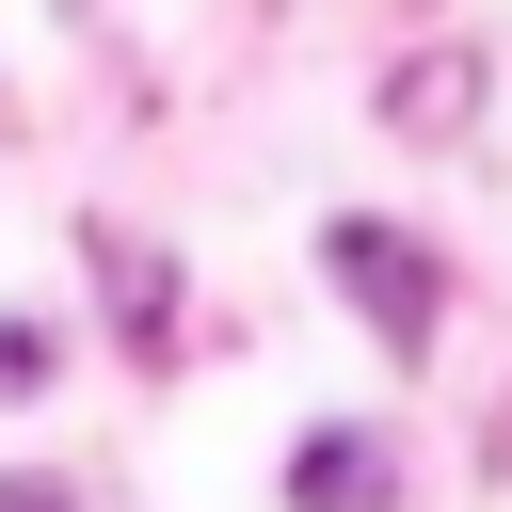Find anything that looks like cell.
<instances>
[{
	"mask_svg": "<svg viewBox=\"0 0 512 512\" xmlns=\"http://www.w3.org/2000/svg\"><path fill=\"white\" fill-rule=\"evenodd\" d=\"M464 96H480V64H464V48H448V64H400V128H416V144H448V128H464Z\"/></svg>",
	"mask_w": 512,
	"mask_h": 512,
	"instance_id": "obj_3",
	"label": "cell"
},
{
	"mask_svg": "<svg viewBox=\"0 0 512 512\" xmlns=\"http://www.w3.org/2000/svg\"><path fill=\"white\" fill-rule=\"evenodd\" d=\"M32 384H48V336H32V320H0V400H32Z\"/></svg>",
	"mask_w": 512,
	"mask_h": 512,
	"instance_id": "obj_5",
	"label": "cell"
},
{
	"mask_svg": "<svg viewBox=\"0 0 512 512\" xmlns=\"http://www.w3.org/2000/svg\"><path fill=\"white\" fill-rule=\"evenodd\" d=\"M384 496H400V464L368 432H304L288 448V512H384Z\"/></svg>",
	"mask_w": 512,
	"mask_h": 512,
	"instance_id": "obj_2",
	"label": "cell"
},
{
	"mask_svg": "<svg viewBox=\"0 0 512 512\" xmlns=\"http://www.w3.org/2000/svg\"><path fill=\"white\" fill-rule=\"evenodd\" d=\"M0 512H80V496L64 480H0Z\"/></svg>",
	"mask_w": 512,
	"mask_h": 512,
	"instance_id": "obj_6",
	"label": "cell"
},
{
	"mask_svg": "<svg viewBox=\"0 0 512 512\" xmlns=\"http://www.w3.org/2000/svg\"><path fill=\"white\" fill-rule=\"evenodd\" d=\"M320 272L368 304V336H384L400 368L432 352V320H448V272H432V240H400V224H368V208H352V224H320Z\"/></svg>",
	"mask_w": 512,
	"mask_h": 512,
	"instance_id": "obj_1",
	"label": "cell"
},
{
	"mask_svg": "<svg viewBox=\"0 0 512 512\" xmlns=\"http://www.w3.org/2000/svg\"><path fill=\"white\" fill-rule=\"evenodd\" d=\"M112 304H128V336H144V352H176V304H160V256H128V240H112Z\"/></svg>",
	"mask_w": 512,
	"mask_h": 512,
	"instance_id": "obj_4",
	"label": "cell"
}]
</instances>
